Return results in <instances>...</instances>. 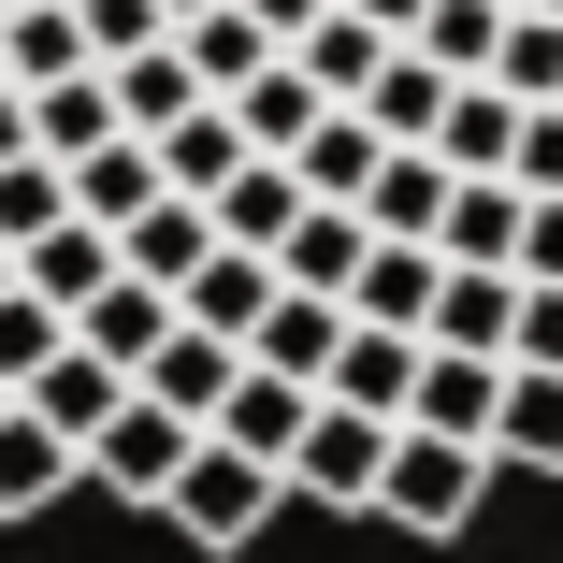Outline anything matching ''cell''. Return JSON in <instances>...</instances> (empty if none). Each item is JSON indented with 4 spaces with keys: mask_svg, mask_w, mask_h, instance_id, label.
<instances>
[{
    "mask_svg": "<svg viewBox=\"0 0 563 563\" xmlns=\"http://www.w3.org/2000/svg\"><path fill=\"white\" fill-rule=\"evenodd\" d=\"M275 506H289V477H275V463H246V448H217V433L188 448V477L159 492V520H174L188 549H246Z\"/></svg>",
    "mask_w": 563,
    "mask_h": 563,
    "instance_id": "cell-1",
    "label": "cell"
},
{
    "mask_svg": "<svg viewBox=\"0 0 563 563\" xmlns=\"http://www.w3.org/2000/svg\"><path fill=\"white\" fill-rule=\"evenodd\" d=\"M492 492V448H448V433H390V477H376V520L405 534H463Z\"/></svg>",
    "mask_w": 563,
    "mask_h": 563,
    "instance_id": "cell-2",
    "label": "cell"
},
{
    "mask_svg": "<svg viewBox=\"0 0 563 563\" xmlns=\"http://www.w3.org/2000/svg\"><path fill=\"white\" fill-rule=\"evenodd\" d=\"M188 448H202V433H188V419H159V405L131 390L117 419L87 433V463H73V477H101V492H131V506H159V492L188 477Z\"/></svg>",
    "mask_w": 563,
    "mask_h": 563,
    "instance_id": "cell-3",
    "label": "cell"
},
{
    "mask_svg": "<svg viewBox=\"0 0 563 563\" xmlns=\"http://www.w3.org/2000/svg\"><path fill=\"white\" fill-rule=\"evenodd\" d=\"M376 477H390V419L318 405V419H303V448H289V492H303V506H376Z\"/></svg>",
    "mask_w": 563,
    "mask_h": 563,
    "instance_id": "cell-4",
    "label": "cell"
},
{
    "mask_svg": "<svg viewBox=\"0 0 563 563\" xmlns=\"http://www.w3.org/2000/svg\"><path fill=\"white\" fill-rule=\"evenodd\" d=\"M232 376H246V347H217V332H188V318H174V332H159V362H145L131 390H145L159 419H188V433H217V405H232Z\"/></svg>",
    "mask_w": 563,
    "mask_h": 563,
    "instance_id": "cell-5",
    "label": "cell"
},
{
    "mask_svg": "<svg viewBox=\"0 0 563 563\" xmlns=\"http://www.w3.org/2000/svg\"><path fill=\"white\" fill-rule=\"evenodd\" d=\"M492 405H506V362H463V347H419V390H405V433H448V448H492Z\"/></svg>",
    "mask_w": 563,
    "mask_h": 563,
    "instance_id": "cell-6",
    "label": "cell"
},
{
    "mask_svg": "<svg viewBox=\"0 0 563 563\" xmlns=\"http://www.w3.org/2000/svg\"><path fill=\"white\" fill-rule=\"evenodd\" d=\"M405 390H419V332H362V318H347V347H332L318 405H347V419H390V433H405Z\"/></svg>",
    "mask_w": 563,
    "mask_h": 563,
    "instance_id": "cell-7",
    "label": "cell"
},
{
    "mask_svg": "<svg viewBox=\"0 0 563 563\" xmlns=\"http://www.w3.org/2000/svg\"><path fill=\"white\" fill-rule=\"evenodd\" d=\"M448 188H463V174H448L433 145H390L376 188H362V232H376V246H433V232H448Z\"/></svg>",
    "mask_w": 563,
    "mask_h": 563,
    "instance_id": "cell-8",
    "label": "cell"
},
{
    "mask_svg": "<svg viewBox=\"0 0 563 563\" xmlns=\"http://www.w3.org/2000/svg\"><path fill=\"white\" fill-rule=\"evenodd\" d=\"M332 347H347V303L275 289V318L246 332V376H289V390H318V376H332Z\"/></svg>",
    "mask_w": 563,
    "mask_h": 563,
    "instance_id": "cell-9",
    "label": "cell"
},
{
    "mask_svg": "<svg viewBox=\"0 0 563 563\" xmlns=\"http://www.w3.org/2000/svg\"><path fill=\"white\" fill-rule=\"evenodd\" d=\"M15 289H30V303H58V318H87L101 289H117V232H87V217H58L44 246H15Z\"/></svg>",
    "mask_w": 563,
    "mask_h": 563,
    "instance_id": "cell-10",
    "label": "cell"
},
{
    "mask_svg": "<svg viewBox=\"0 0 563 563\" xmlns=\"http://www.w3.org/2000/svg\"><path fill=\"white\" fill-rule=\"evenodd\" d=\"M15 405H30V419H44V433L73 448V463H87V433H101V419L131 405V376H117V362H87V347H58V362H44V376H30Z\"/></svg>",
    "mask_w": 563,
    "mask_h": 563,
    "instance_id": "cell-11",
    "label": "cell"
},
{
    "mask_svg": "<svg viewBox=\"0 0 563 563\" xmlns=\"http://www.w3.org/2000/svg\"><path fill=\"white\" fill-rule=\"evenodd\" d=\"M506 332H520V275H463V261L433 275V332H419V347H463V362H506Z\"/></svg>",
    "mask_w": 563,
    "mask_h": 563,
    "instance_id": "cell-12",
    "label": "cell"
},
{
    "mask_svg": "<svg viewBox=\"0 0 563 563\" xmlns=\"http://www.w3.org/2000/svg\"><path fill=\"white\" fill-rule=\"evenodd\" d=\"M202 217H217V246H246V261H275V246L303 232V174H289V159H246V174L217 188Z\"/></svg>",
    "mask_w": 563,
    "mask_h": 563,
    "instance_id": "cell-13",
    "label": "cell"
},
{
    "mask_svg": "<svg viewBox=\"0 0 563 563\" xmlns=\"http://www.w3.org/2000/svg\"><path fill=\"white\" fill-rule=\"evenodd\" d=\"M433 261H463V275H520V188H506V174H463V188H448Z\"/></svg>",
    "mask_w": 563,
    "mask_h": 563,
    "instance_id": "cell-14",
    "label": "cell"
},
{
    "mask_svg": "<svg viewBox=\"0 0 563 563\" xmlns=\"http://www.w3.org/2000/svg\"><path fill=\"white\" fill-rule=\"evenodd\" d=\"M174 318H188V332H217V347H246V332L275 318V261H246V246H217V261H202V275L174 289Z\"/></svg>",
    "mask_w": 563,
    "mask_h": 563,
    "instance_id": "cell-15",
    "label": "cell"
},
{
    "mask_svg": "<svg viewBox=\"0 0 563 563\" xmlns=\"http://www.w3.org/2000/svg\"><path fill=\"white\" fill-rule=\"evenodd\" d=\"M433 246H362V275H347V318L362 332H433Z\"/></svg>",
    "mask_w": 563,
    "mask_h": 563,
    "instance_id": "cell-16",
    "label": "cell"
},
{
    "mask_svg": "<svg viewBox=\"0 0 563 563\" xmlns=\"http://www.w3.org/2000/svg\"><path fill=\"white\" fill-rule=\"evenodd\" d=\"M159 332H174V289L117 275V289H101V303L73 318V347H87V362H117V376H145V362H159Z\"/></svg>",
    "mask_w": 563,
    "mask_h": 563,
    "instance_id": "cell-17",
    "label": "cell"
},
{
    "mask_svg": "<svg viewBox=\"0 0 563 563\" xmlns=\"http://www.w3.org/2000/svg\"><path fill=\"white\" fill-rule=\"evenodd\" d=\"M202 261H217V217L202 202H145L131 232H117V275H145V289H188Z\"/></svg>",
    "mask_w": 563,
    "mask_h": 563,
    "instance_id": "cell-18",
    "label": "cell"
},
{
    "mask_svg": "<svg viewBox=\"0 0 563 563\" xmlns=\"http://www.w3.org/2000/svg\"><path fill=\"white\" fill-rule=\"evenodd\" d=\"M303 419H318V390H289V376H232V405H217V448H246V463H275V477H289Z\"/></svg>",
    "mask_w": 563,
    "mask_h": 563,
    "instance_id": "cell-19",
    "label": "cell"
},
{
    "mask_svg": "<svg viewBox=\"0 0 563 563\" xmlns=\"http://www.w3.org/2000/svg\"><path fill=\"white\" fill-rule=\"evenodd\" d=\"M362 246H376V232H362L347 202H303V232L275 246V289H318V303H347V275H362Z\"/></svg>",
    "mask_w": 563,
    "mask_h": 563,
    "instance_id": "cell-20",
    "label": "cell"
},
{
    "mask_svg": "<svg viewBox=\"0 0 563 563\" xmlns=\"http://www.w3.org/2000/svg\"><path fill=\"white\" fill-rule=\"evenodd\" d=\"M289 73H303V87H318V101H332V117H347V101H362V87H376V73H390V44H376V30H362V15H347V0H332V15H318V30H303V44H289Z\"/></svg>",
    "mask_w": 563,
    "mask_h": 563,
    "instance_id": "cell-21",
    "label": "cell"
},
{
    "mask_svg": "<svg viewBox=\"0 0 563 563\" xmlns=\"http://www.w3.org/2000/svg\"><path fill=\"white\" fill-rule=\"evenodd\" d=\"M145 202H174V188H159V159H145L131 131L73 159V217H87V232H131V217H145Z\"/></svg>",
    "mask_w": 563,
    "mask_h": 563,
    "instance_id": "cell-22",
    "label": "cell"
},
{
    "mask_svg": "<svg viewBox=\"0 0 563 563\" xmlns=\"http://www.w3.org/2000/svg\"><path fill=\"white\" fill-rule=\"evenodd\" d=\"M145 159H159V188H174V202H217V188L246 174V131H232V101H202V117H188V131H159Z\"/></svg>",
    "mask_w": 563,
    "mask_h": 563,
    "instance_id": "cell-23",
    "label": "cell"
},
{
    "mask_svg": "<svg viewBox=\"0 0 563 563\" xmlns=\"http://www.w3.org/2000/svg\"><path fill=\"white\" fill-rule=\"evenodd\" d=\"M0 73H15V101H30V87L101 73V58H87V30H73V0H30V15H0Z\"/></svg>",
    "mask_w": 563,
    "mask_h": 563,
    "instance_id": "cell-24",
    "label": "cell"
},
{
    "mask_svg": "<svg viewBox=\"0 0 563 563\" xmlns=\"http://www.w3.org/2000/svg\"><path fill=\"white\" fill-rule=\"evenodd\" d=\"M101 87H117V131H131V145H159V131H188V117H202V87H188V58H174V44L117 58Z\"/></svg>",
    "mask_w": 563,
    "mask_h": 563,
    "instance_id": "cell-25",
    "label": "cell"
},
{
    "mask_svg": "<svg viewBox=\"0 0 563 563\" xmlns=\"http://www.w3.org/2000/svg\"><path fill=\"white\" fill-rule=\"evenodd\" d=\"M347 117H362L376 145H433V117H448V73H433L419 44H390V73H376V87L347 101Z\"/></svg>",
    "mask_w": 563,
    "mask_h": 563,
    "instance_id": "cell-26",
    "label": "cell"
},
{
    "mask_svg": "<svg viewBox=\"0 0 563 563\" xmlns=\"http://www.w3.org/2000/svg\"><path fill=\"white\" fill-rule=\"evenodd\" d=\"M506 463L563 477V376H520V362H506V405H492V477H506Z\"/></svg>",
    "mask_w": 563,
    "mask_h": 563,
    "instance_id": "cell-27",
    "label": "cell"
},
{
    "mask_svg": "<svg viewBox=\"0 0 563 563\" xmlns=\"http://www.w3.org/2000/svg\"><path fill=\"white\" fill-rule=\"evenodd\" d=\"M433 159H448V174H506V159H520V101H506V87H448Z\"/></svg>",
    "mask_w": 563,
    "mask_h": 563,
    "instance_id": "cell-28",
    "label": "cell"
},
{
    "mask_svg": "<svg viewBox=\"0 0 563 563\" xmlns=\"http://www.w3.org/2000/svg\"><path fill=\"white\" fill-rule=\"evenodd\" d=\"M87 145H117V87L101 73H73V87H30V159H87Z\"/></svg>",
    "mask_w": 563,
    "mask_h": 563,
    "instance_id": "cell-29",
    "label": "cell"
},
{
    "mask_svg": "<svg viewBox=\"0 0 563 563\" xmlns=\"http://www.w3.org/2000/svg\"><path fill=\"white\" fill-rule=\"evenodd\" d=\"M174 58H188V87H202V101H232V87H261V73H275V44L246 30V0H217L202 30H174Z\"/></svg>",
    "mask_w": 563,
    "mask_h": 563,
    "instance_id": "cell-30",
    "label": "cell"
},
{
    "mask_svg": "<svg viewBox=\"0 0 563 563\" xmlns=\"http://www.w3.org/2000/svg\"><path fill=\"white\" fill-rule=\"evenodd\" d=\"M376 159H390V145H376L362 117H318V131L289 145V174H303V202H347V217H362V188H376Z\"/></svg>",
    "mask_w": 563,
    "mask_h": 563,
    "instance_id": "cell-31",
    "label": "cell"
},
{
    "mask_svg": "<svg viewBox=\"0 0 563 563\" xmlns=\"http://www.w3.org/2000/svg\"><path fill=\"white\" fill-rule=\"evenodd\" d=\"M73 492V448L30 419V405H0V520H30V506H58Z\"/></svg>",
    "mask_w": 563,
    "mask_h": 563,
    "instance_id": "cell-32",
    "label": "cell"
},
{
    "mask_svg": "<svg viewBox=\"0 0 563 563\" xmlns=\"http://www.w3.org/2000/svg\"><path fill=\"white\" fill-rule=\"evenodd\" d=\"M419 58H433L448 87H492V58H506V0H433V15H419Z\"/></svg>",
    "mask_w": 563,
    "mask_h": 563,
    "instance_id": "cell-33",
    "label": "cell"
},
{
    "mask_svg": "<svg viewBox=\"0 0 563 563\" xmlns=\"http://www.w3.org/2000/svg\"><path fill=\"white\" fill-rule=\"evenodd\" d=\"M318 117H332V101H318V87H303L289 58H275L261 87H232V131H246V159H289V145H303Z\"/></svg>",
    "mask_w": 563,
    "mask_h": 563,
    "instance_id": "cell-34",
    "label": "cell"
},
{
    "mask_svg": "<svg viewBox=\"0 0 563 563\" xmlns=\"http://www.w3.org/2000/svg\"><path fill=\"white\" fill-rule=\"evenodd\" d=\"M492 87L520 101V117H534V101H563V30H549V15H506V58H492Z\"/></svg>",
    "mask_w": 563,
    "mask_h": 563,
    "instance_id": "cell-35",
    "label": "cell"
},
{
    "mask_svg": "<svg viewBox=\"0 0 563 563\" xmlns=\"http://www.w3.org/2000/svg\"><path fill=\"white\" fill-rule=\"evenodd\" d=\"M58 347H73V318H58V303H30V289H0V390H30Z\"/></svg>",
    "mask_w": 563,
    "mask_h": 563,
    "instance_id": "cell-36",
    "label": "cell"
},
{
    "mask_svg": "<svg viewBox=\"0 0 563 563\" xmlns=\"http://www.w3.org/2000/svg\"><path fill=\"white\" fill-rule=\"evenodd\" d=\"M58 217H73V174L58 159H15V174H0V246H44Z\"/></svg>",
    "mask_w": 563,
    "mask_h": 563,
    "instance_id": "cell-37",
    "label": "cell"
},
{
    "mask_svg": "<svg viewBox=\"0 0 563 563\" xmlns=\"http://www.w3.org/2000/svg\"><path fill=\"white\" fill-rule=\"evenodd\" d=\"M73 30H87V58H101V73L145 58V44H174V30H159V0H73Z\"/></svg>",
    "mask_w": 563,
    "mask_h": 563,
    "instance_id": "cell-38",
    "label": "cell"
},
{
    "mask_svg": "<svg viewBox=\"0 0 563 563\" xmlns=\"http://www.w3.org/2000/svg\"><path fill=\"white\" fill-rule=\"evenodd\" d=\"M506 188H520V202H563V101H534V117H520V159H506Z\"/></svg>",
    "mask_w": 563,
    "mask_h": 563,
    "instance_id": "cell-39",
    "label": "cell"
},
{
    "mask_svg": "<svg viewBox=\"0 0 563 563\" xmlns=\"http://www.w3.org/2000/svg\"><path fill=\"white\" fill-rule=\"evenodd\" d=\"M520 376H563V289H520V332H506Z\"/></svg>",
    "mask_w": 563,
    "mask_h": 563,
    "instance_id": "cell-40",
    "label": "cell"
},
{
    "mask_svg": "<svg viewBox=\"0 0 563 563\" xmlns=\"http://www.w3.org/2000/svg\"><path fill=\"white\" fill-rule=\"evenodd\" d=\"M520 289H563V202H520Z\"/></svg>",
    "mask_w": 563,
    "mask_h": 563,
    "instance_id": "cell-41",
    "label": "cell"
},
{
    "mask_svg": "<svg viewBox=\"0 0 563 563\" xmlns=\"http://www.w3.org/2000/svg\"><path fill=\"white\" fill-rule=\"evenodd\" d=\"M318 15H332V0H246V30H261V44H275V58H289V44H303V30H318Z\"/></svg>",
    "mask_w": 563,
    "mask_h": 563,
    "instance_id": "cell-42",
    "label": "cell"
},
{
    "mask_svg": "<svg viewBox=\"0 0 563 563\" xmlns=\"http://www.w3.org/2000/svg\"><path fill=\"white\" fill-rule=\"evenodd\" d=\"M347 15H362L376 44H419V15H433V0H347Z\"/></svg>",
    "mask_w": 563,
    "mask_h": 563,
    "instance_id": "cell-43",
    "label": "cell"
},
{
    "mask_svg": "<svg viewBox=\"0 0 563 563\" xmlns=\"http://www.w3.org/2000/svg\"><path fill=\"white\" fill-rule=\"evenodd\" d=\"M15 159H30V101L0 87V174H15Z\"/></svg>",
    "mask_w": 563,
    "mask_h": 563,
    "instance_id": "cell-44",
    "label": "cell"
},
{
    "mask_svg": "<svg viewBox=\"0 0 563 563\" xmlns=\"http://www.w3.org/2000/svg\"><path fill=\"white\" fill-rule=\"evenodd\" d=\"M202 15H217V0H159V30H202Z\"/></svg>",
    "mask_w": 563,
    "mask_h": 563,
    "instance_id": "cell-45",
    "label": "cell"
},
{
    "mask_svg": "<svg viewBox=\"0 0 563 563\" xmlns=\"http://www.w3.org/2000/svg\"><path fill=\"white\" fill-rule=\"evenodd\" d=\"M520 15H549V30H563V0H520Z\"/></svg>",
    "mask_w": 563,
    "mask_h": 563,
    "instance_id": "cell-46",
    "label": "cell"
},
{
    "mask_svg": "<svg viewBox=\"0 0 563 563\" xmlns=\"http://www.w3.org/2000/svg\"><path fill=\"white\" fill-rule=\"evenodd\" d=\"M0 289H15V246H0Z\"/></svg>",
    "mask_w": 563,
    "mask_h": 563,
    "instance_id": "cell-47",
    "label": "cell"
},
{
    "mask_svg": "<svg viewBox=\"0 0 563 563\" xmlns=\"http://www.w3.org/2000/svg\"><path fill=\"white\" fill-rule=\"evenodd\" d=\"M0 15H30V0H0Z\"/></svg>",
    "mask_w": 563,
    "mask_h": 563,
    "instance_id": "cell-48",
    "label": "cell"
},
{
    "mask_svg": "<svg viewBox=\"0 0 563 563\" xmlns=\"http://www.w3.org/2000/svg\"><path fill=\"white\" fill-rule=\"evenodd\" d=\"M506 15H520V0H506Z\"/></svg>",
    "mask_w": 563,
    "mask_h": 563,
    "instance_id": "cell-49",
    "label": "cell"
},
{
    "mask_svg": "<svg viewBox=\"0 0 563 563\" xmlns=\"http://www.w3.org/2000/svg\"><path fill=\"white\" fill-rule=\"evenodd\" d=\"M0 87H15V73H0Z\"/></svg>",
    "mask_w": 563,
    "mask_h": 563,
    "instance_id": "cell-50",
    "label": "cell"
},
{
    "mask_svg": "<svg viewBox=\"0 0 563 563\" xmlns=\"http://www.w3.org/2000/svg\"><path fill=\"white\" fill-rule=\"evenodd\" d=\"M0 405H15V390H0Z\"/></svg>",
    "mask_w": 563,
    "mask_h": 563,
    "instance_id": "cell-51",
    "label": "cell"
}]
</instances>
